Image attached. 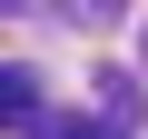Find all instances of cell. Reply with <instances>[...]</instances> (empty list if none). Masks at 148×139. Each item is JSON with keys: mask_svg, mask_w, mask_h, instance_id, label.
Wrapping results in <instances>:
<instances>
[{"mask_svg": "<svg viewBox=\"0 0 148 139\" xmlns=\"http://www.w3.org/2000/svg\"><path fill=\"white\" fill-rule=\"evenodd\" d=\"M0 109H10V129H40V90H30V70H0Z\"/></svg>", "mask_w": 148, "mask_h": 139, "instance_id": "obj_1", "label": "cell"}]
</instances>
